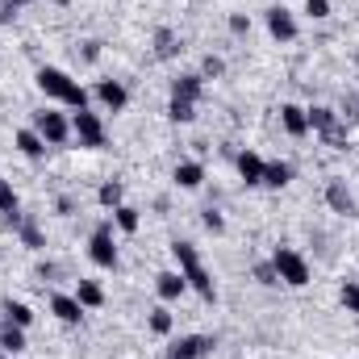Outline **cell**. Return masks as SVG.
Masks as SVG:
<instances>
[{"label":"cell","mask_w":359,"mask_h":359,"mask_svg":"<svg viewBox=\"0 0 359 359\" xmlns=\"http://www.w3.org/2000/svg\"><path fill=\"white\" fill-rule=\"evenodd\" d=\"M288 184H292V163H284V159L264 163V188H288Z\"/></svg>","instance_id":"603a6c76"},{"label":"cell","mask_w":359,"mask_h":359,"mask_svg":"<svg viewBox=\"0 0 359 359\" xmlns=\"http://www.w3.org/2000/svg\"><path fill=\"white\" fill-rule=\"evenodd\" d=\"M155 292H159V301H180L188 292V280L180 276V268H168L155 276Z\"/></svg>","instance_id":"2e32d148"},{"label":"cell","mask_w":359,"mask_h":359,"mask_svg":"<svg viewBox=\"0 0 359 359\" xmlns=\"http://www.w3.org/2000/svg\"><path fill=\"white\" fill-rule=\"evenodd\" d=\"M201 226H205V230H209V234H226V213H222V209H213V205H209V209H205V213H201Z\"/></svg>","instance_id":"1f68e13d"},{"label":"cell","mask_w":359,"mask_h":359,"mask_svg":"<svg viewBox=\"0 0 359 359\" xmlns=\"http://www.w3.org/2000/svg\"><path fill=\"white\" fill-rule=\"evenodd\" d=\"M147 326H151V334L168 339V334L176 330V318H172V309H168V305H155V309L147 313Z\"/></svg>","instance_id":"d4e9b609"},{"label":"cell","mask_w":359,"mask_h":359,"mask_svg":"<svg viewBox=\"0 0 359 359\" xmlns=\"http://www.w3.org/2000/svg\"><path fill=\"white\" fill-rule=\"evenodd\" d=\"M96 205L109 209V213H113L117 205H126V184H121V180H104V184L96 188Z\"/></svg>","instance_id":"44dd1931"},{"label":"cell","mask_w":359,"mask_h":359,"mask_svg":"<svg viewBox=\"0 0 359 359\" xmlns=\"http://www.w3.org/2000/svg\"><path fill=\"white\" fill-rule=\"evenodd\" d=\"M271 268L280 276V284H288V288H305V284L313 280L309 259H305L297 247H276V251H271Z\"/></svg>","instance_id":"3957f363"},{"label":"cell","mask_w":359,"mask_h":359,"mask_svg":"<svg viewBox=\"0 0 359 359\" xmlns=\"http://www.w3.org/2000/svg\"><path fill=\"white\" fill-rule=\"evenodd\" d=\"M213 347H217L213 334H180L176 343L168 347V359H205Z\"/></svg>","instance_id":"ba28073f"},{"label":"cell","mask_w":359,"mask_h":359,"mask_svg":"<svg viewBox=\"0 0 359 359\" xmlns=\"http://www.w3.org/2000/svg\"><path fill=\"white\" fill-rule=\"evenodd\" d=\"M168 121H176V126H192V121H196V104L172 96V100H168Z\"/></svg>","instance_id":"83f0119b"},{"label":"cell","mask_w":359,"mask_h":359,"mask_svg":"<svg viewBox=\"0 0 359 359\" xmlns=\"http://www.w3.org/2000/svg\"><path fill=\"white\" fill-rule=\"evenodd\" d=\"M264 163H268V159H259L255 151H238V159H234L238 180H243L247 188H264Z\"/></svg>","instance_id":"5bb4252c"},{"label":"cell","mask_w":359,"mask_h":359,"mask_svg":"<svg viewBox=\"0 0 359 359\" xmlns=\"http://www.w3.org/2000/svg\"><path fill=\"white\" fill-rule=\"evenodd\" d=\"M251 271H255V280H259L264 288H280V276H276V268H271V259H259Z\"/></svg>","instance_id":"d6a6232c"},{"label":"cell","mask_w":359,"mask_h":359,"mask_svg":"<svg viewBox=\"0 0 359 359\" xmlns=\"http://www.w3.org/2000/svg\"><path fill=\"white\" fill-rule=\"evenodd\" d=\"M355 67H359V50H355Z\"/></svg>","instance_id":"7bdbcfd3"},{"label":"cell","mask_w":359,"mask_h":359,"mask_svg":"<svg viewBox=\"0 0 359 359\" xmlns=\"http://www.w3.org/2000/svg\"><path fill=\"white\" fill-rule=\"evenodd\" d=\"M55 213L72 217V213H76V196H59V201H55Z\"/></svg>","instance_id":"8d00e7d4"},{"label":"cell","mask_w":359,"mask_h":359,"mask_svg":"<svg viewBox=\"0 0 359 359\" xmlns=\"http://www.w3.org/2000/svg\"><path fill=\"white\" fill-rule=\"evenodd\" d=\"M339 297H343V309H347V313H355V318H359V280H343Z\"/></svg>","instance_id":"f546056e"},{"label":"cell","mask_w":359,"mask_h":359,"mask_svg":"<svg viewBox=\"0 0 359 359\" xmlns=\"http://www.w3.org/2000/svg\"><path fill=\"white\" fill-rule=\"evenodd\" d=\"M80 55H84V63H96V59H100V42H96V38L80 42Z\"/></svg>","instance_id":"d590c367"},{"label":"cell","mask_w":359,"mask_h":359,"mask_svg":"<svg viewBox=\"0 0 359 359\" xmlns=\"http://www.w3.org/2000/svg\"><path fill=\"white\" fill-rule=\"evenodd\" d=\"M326 205H330V213H343V217H359V201L355 192L347 188V180H330L326 184Z\"/></svg>","instance_id":"9c48e42d"},{"label":"cell","mask_w":359,"mask_h":359,"mask_svg":"<svg viewBox=\"0 0 359 359\" xmlns=\"http://www.w3.org/2000/svg\"><path fill=\"white\" fill-rule=\"evenodd\" d=\"M92 96L100 100V109H104V113H121V109L130 104V88H126L121 80H100V84L92 88Z\"/></svg>","instance_id":"8fae6325"},{"label":"cell","mask_w":359,"mask_h":359,"mask_svg":"<svg viewBox=\"0 0 359 359\" xmlns=\"http://www.w3.org/2000/svg\"><path fill=\"white\" fill-rule=\"evenodd\" d=\"M84 309H100L104 305V288L96 284V280H76V292H72Z\"/></svg>","instance_id":"cb8c5ba5"},{"label":"cell","mask_w":359,"mask_h":359,"mask_svg":"<svg viewBox=\"0 0 359 359\" xmlns=\"http://www.w3.org/2000/svg\"><path fill=\"white\" fill-rule=\"evenodd\" d=\"M72 138H76L80 147H88V151H100V147L109 142L104 117H100V113H92V109H80V113H72Z\"/></svg>","instance_id":"5b68a950"},{"label":"cell","mask_w":359,"mask_h":359,"mask_svg":"<svg viewBox=\"0 0 359 359\" xmlns=\"http://www.w3.org/2000/svg\"><path fill=\"white\" fill-rule=\"evenodd\" d=\"M0 359H13V355H8V351H0Z\"/></svg>","instance_id":"b9f144b4"},{"label":"cell","mask_w":359,"mask_h":359,"mask_svg":"<svg viewBox=\"0 0 359 359\" xmlns=\"http://www.w3.org/2000/svg\"><path fill=\"white\" fill-rule=\"evenodd\" d=\"M34 84L42 96H50V100H59V104H67L72 113H80V109H88L92 92L72 76V72H63V67H38L34 72Z\"/></svg>","instance_id":"6da1fadb"},{"label":"cell","mask_w":359,"mask_h":359,"mask_svg":"<svg viewBox=\"0 0 359 359\" xmlns=\"http://www.w3.org/2000/svg\"><path fill=\"white\" fill-rule=\"evenodd\" d=\"M280 126H284V134L288 138H305L309 134V117H305V109L301 104H280Z\"/></svg>","instance_id":"e0dca14e"},{"label":"cell","mask_w":359,"mask_h":359,"mask_svg":"<svg viewBox=\"0 0 359 359\" xmlns=\"http://www.w3.org/2000/svg\"><path fill=\"white\" fill-rule=\"evenodd\" d=\"M88 259H92L100 271H117L121 255H117V243H113V217H109V222H100V226L92 230V238H88Z\"/></svg>","instance_id":"277c9868"},{"label":"cell","mask_w":359,"mask_h":359,"mask_svg":"<svg viewBox=\"0 0 359 359\" xmlns=\"http://www.w3.org/2000/svg\"><path fill=\"white\" fill-rule=\"evenodd\" d=\"M339 117H351V121H359V96H347L343 100V113Z\"/></svg>","instance_id":"74e56055"},{"label":"cell","mask_w":359,"mask_h":359,"mask_svg":"<svg viewBox=\"0 0 359 359\" xmlns=\"http://www.w3.org/2000/svg\"><path fill=\"white\" fill-rule=\"evenodd\" d=\"M50 4H59V8H67V4H72V0H50Z\"/></svg>","instance_id":"60d3db41"},{"label":"cell","mask_w":359,"mask_h":359,"mask_svg":"<svg viewBox=\"0 0 359 359\" xmlns=\"http://www.w3.org/2000/svg\"><path fill=\"white\" fill-rule=\"evenodd\" d=\"M172 255H176V268L180 276L188 280V292H196L201 301H217V280H213V271L205 268V259H201V251H196V243H188V238H176L172 243Z\"/></svg>","instance_id":"7a4b0ae2"},{"label":"cell","mask_w":359,"mask_h":359,"mask_svg":"<svg viewBox=\"0 0 359 359\" xmlns=\"http://www.w3.org/2000/svg\"><path fill=\"white\" fill-rule=\"evenodd\" d=\"M264 21H268V34L280 42V46L297 42V34H301V25H297L292 8H284V4H271V8H264Z\"/></svg>","instance_id":"52a82bcc"},{"label":"cell","mask_w":359,"mask_h":359,"mask_svg":"<svg viewBox=\"0 0 359 359\" xmlns=\"http://www.w3.org/2000/svg\"><path fill=\"white\" fill-rule=\"evenodd\" d=\"M0 217H21V196L13 180H0Z\"/></svg>","instance_id":"4316f807"},{"label":"cell","mask_w":359,"mask_h":359,"mask_svg":"<svg viewBox=\"0 0 359 359\" xmlns=\"http://www.w3.org/2000/svg\"><path fill=\"white\" fill-rule=\"evenodd\" d=\"M305 117H309V130H313V134H326V138H334V134H339V126H343L339 109H330V104H309V109H305Z\"/></svg>","instance_id":"7c38bea8"},{"label":"cell","mask_w":359,"mask_h":359,"mask_svg":"<svg viewBox=\"0 0 359 359\" xmlns=\"http://www.w3.org/2000/svg\"><path fill=\"white\" fill-rule=\"evenodd\" d=\"M46 309H50V313H55L63 326H80V322H84V313H88V309H84V305H80L72 292H50Z\"/></svg>","instance_id":"30bf717a"},{"label":"cell","mask_w":359,"mask_h":359,"mask_svg":"<svg viewBox=\"0 0 359 359\" xmlns=\"http://www.w3.org/2000/svg\"><path fill=\"white\" fill-rule=\"evenodd\" d=\"M201 76H205V80H222V76H226V59H222V55H205V59H201Z\"/></svg>","instance_id":"4dcf8cb0"},{"label":"cell","mask_w":359,"mask_h":359,"mask_svg":"<svg viewBox=\"0 0 359 359\" xmlns=\"http://www.w3.org/2000/svg\"><path fill=\"white\" fill-rule=\"evenodd\" d=\"M176 50H180L176 34H172V29H155V55H159V59H172Z\"/></svg>","instance_id":"f1b7e54d"},{"label":"cell","mask_w":359,"mask_h":359,"mask_svg":"<svg viewBox=\"0 0 359 359\" xmlns=\"http://www.w3.org/2000/svg\"><path fill=\"white\" fill-rule=\"evenodd\" d=\"M305 17L309 21H326L330 17V0H305Z\"/></svg>","instance_id":"836d02e7"},{"label":"cell","mask_w":359,"mask_h":359,"mask_svg":"<svg viewBox=\"0 0 359 359\" xmlns=\"http://www.w3.org/2000/svg\"><path fill=\"white\" fill-rule=\"evenodd\" d=\"M17 238H21V247L25 251H46V230L38 226V217H21V226H17Z\"/></svg>","instance_id":"d6986e66"},{"label":"cell","mask_w":359,"mask_h":359,"mask_svg":"<svg viewBox=\"0 0 359 359\" xmlns=\"http://www.w3.org/2000/svg\"><path fill=\"white\" fill-rule=\"evenodd\" d=\"M113 226H117L121 234H138V226H142V213H138L134 205H117V209H113Z\"/></svg>","instance_id":"484cf974"},{"label":"cell","mask_w":359,"mask_h":359,"mask_svg":"<svg viewBox=\"0 0 359 359\" xmlns=\"http://www.w3.org/2000/svg\"><path fill=\"white\" fill-rule=\"evenodd\" d=\"M34 130L46 138V147L72 142V117H67L63 109H38V113H34Z\"/></svg>","instance_id":"8992f818"},{"label":"cell","mask_w":359,"mask_h":359,"mask_svg":"<svg viewBox=\"0 0 359 359\" xmlns=\"http://www.w3.org/2000/svg\"><path fill=\"white\" fill-rule=\"evenodd\" d=\"M29 343H25V330L21 326H13V322H0V351H8V355H21Z\"/></svg>","instance_id":"7402d4cb"},{"label":"cell","mask_w":359,"mask_h":359,"mask_svg":"<svg viewBox=\"0 0 359 359\" xmlns=\"http://www.w3.org/2000/svg\"><path fill=\"white\" fill-rule=\"evenodd\" d=\"M13 147H17V151H21L25 159H34V163H38V159H46V151H50V147H46V138H42V134H38L34 126L17 130V134H13Z\"/></svg>","instance_id":"4fadbf2b"},{"label":"cell","mask_w":359,"mask_h":359,"mask_svg":"<svg viewBox=\"0 0 359 359\" xmlns=\"http://www.w3.org/2000/svg\"><path fill=\"white\" fill-rule=\"evenodd\" d=\"M0 313H4V322H13V326H21V330H29V326H34V309H29L25 301L4 297V301H0Z\"/></svg>","instance_id":"ffe728a7"},{"label":"cell","mask_w":359,"mask_h":359,"mask_svg":"<svg viewBox=\"0 0 359 359\" xmlns=\"http://www.w3.org/2000/svg\"><path fill=\"white\" fill-rule=\"evenodd\" d=\"M8 4H13V8L21 13V8H25V4H34V0H8Z\"/></svg>","instance_id":"ab89813d"},{"label":"cell","mask_w":359,"mask_h":359,"mask_svg":"<svg viewBox=\"0 0 359 359\" xmlns=\"http://www.w3.org/2000/svg\"><path fill=\"white\" fill-rule=\"evenodd\" d=\"M38 276H42V280H55V276H59V268H55V264H42V268H38Z\"/></svg>","instance_id":"f35d334b"},{"label":"cell","mask_w":359,"mask_h":359,"mask_svg":"<svg viewBox=\"0 0 359 359\" xmlns=\"http://www.w3.org/2000/svg\"><path fill=\"white\" fill-rule=\"evenodd\" d=\"M230 34L234 38H247L251 34V17L247 13H230Z\"/></svg>","instance_id":"e575fe53"},{"label":"cell","mask_w":359,"mask_h":359,"mask_svg":"<svg viewBox=\"0 0 359 359\" xmlns=\"http://www.w3.org/2000/svg\"><path fill=\"white\" fill-rule=\"evenodd\" d=\"M172 184H176L180 192H196L201 184H205V163H196V159H184L172 168Z\"/></svg>","instance_id":"9a60e30c"},{"label":"cell","mask_w":359,"mask_h":359,"mask_svg":"<svg viewBox=\"0 0 359 359\" xmlns=\"http://www.w3.org/2000/svg\"><path fill=\"white\" fill-rule=\"evenodd\" d=\"M172 96L201 104V96H205V76H201V72H184V76H176V80H172Z\"/></svg>","instance_id":"ac0fdd59"},{"label":"cell","mask_w":359,"mask_h":359,"mask_svg":"<svg viewBox=\"0 0 359 359\" xmlns=\"http://www.w3.org/2000/svg\"><path fill=\"white\" fill-rule=\"evenodd\" d=\"M0 4H8V0H0Z\"/></svg>","instance_id":"ee69618b"}]
</instances>
